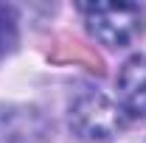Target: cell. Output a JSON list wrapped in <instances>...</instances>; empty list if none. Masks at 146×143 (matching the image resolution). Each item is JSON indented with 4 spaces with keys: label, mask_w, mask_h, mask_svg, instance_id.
Returning <instances> with one entry per match:
<instances>
[{
    "label": "cell",
    "mask_w": 146,
    "mask_h": 143,
    "mask_svg": "<svg viewBox=\"0 0 146 143\" xmlns=\"http://www.w3.org/2000/svg\"><path fill=\"white\" fill-rule=\"evenodd\" d=\"M68 124H70V132L76 138H82L87 143H104V140H112L124 129L127 112L107 93L82 90L68 109Z\"/></svg>",
    "instance_id": "cell-2"
},
{
    "label": "cell",
    "mask_w": 146,
    "mask_h": 143,
    "mask_svg": "<svg viewBox=\"0 0 146 143\" xmlns=\"http://www.w3.org/2000/svg\"><path fill=\"white\" fill-rule=\"evenodd\" d=\"M17 42V17L9 6H0V56Z\"/></svg>",
    "instance_id": "cell-4"
},
{
    "label": "cell",
    "mask_w": 146,
    "mask_h": 143,
    "mask_svg": "<svg viewBox=\"0 0 146 143\" xmlns=\"http://www.w3.org/2000/svg\"><path fill=\"white\" fill-rule=\"evenodd\" d=\"M79 11L90 36L110 51L135 45L146 31V11L135 3H82Z\"/></svg>",
    "instance_id": "cell-1"
},
{
    "label": "cell",
    "mask_w": 146,
    "mask_h": 143,
    "mask_svg": "<svg viewBox=\"0 0 146 143\" xmlns=\"http://www.w3.org/2000/svg\"><path fill=\"white\" fill-rule=\"evenodd\" d=\"M118 104L127 118L146 124V54H135L118 73Z\"/></svg>",
    "instance_id": "cell-3"
}]
</instances>
